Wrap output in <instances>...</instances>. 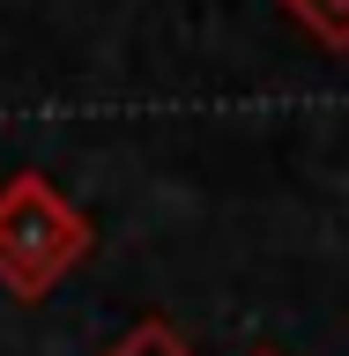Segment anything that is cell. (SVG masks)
I'll return each instance as SVG.
<instances>
[{
    "mask_svg": "<svg viewBox=\"0 0 349 356\" xmlns=\"http://www.w3.org/2000/svg\"><path fill=\"white\" fill-rule=\"evenodd\" d=\"M97 252V222L45 171H15L0 186V289L15 305H45Z\"/></svg>",
    "mask_w": 349,
    "mask_h": 356,
    "instance_id": "6da1fadb",
    "label": "cell"
},
{
    "mask_svg": "<svg viewBox=\"0 0 349 356\" xmlns=\"http://www.w3.org/2000/svg\"><path fill=\"white\" fill-rule=\"evenodd\" d=\"M104 356H201V349H194V334H186V327H171L164 312H149V319H134Z\"/></svg>",
    "mask_w": 349,
    "mask_h": 356,
    "instance_id": "7a4b0ae2",
    "label": "cell"
},
{
    "mask_svg": "<svg viewBox=\"0 0 349 356\" xmlns=\"http://www.w3.org/2000/svg\"><path fill=\"white\" fill-rule=\"evenodd\" d=\"M245 356H290V349H275V341H261V349H245Z\"/></svg>",
    "mask_w": 349,
    "mask_h": 356,
    "instance_id": "277c9868",
    "label": "cell"
},
{
    "mask_svg": "<svg viewBox=\"0 0 349 356\" xmlns=\"http://www.w3.org/2000/svg\"><path fill=\"white\" fill-rule=\"evenodd\" d=\"M283 15L297 22L312 44H327V52H349V0H283Z\"/></svg>",
    "mask_w": 349,
    "mask_h": 356,
    "instance_id": "3957f363",
    "label": "cell"
}]
</instances>
